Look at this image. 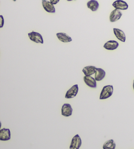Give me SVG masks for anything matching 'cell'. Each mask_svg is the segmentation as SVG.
Returning a JSON list of instances; mask_svg holds the SVG:
<instances>
[{"label": "cell", "mask_w": 134, "mask_h": 149, "mask_svg": "<svg viewBox=\"0 0 134 149\" xmlns=\"http://www.w3.org/2000/svg\"><path fill=\"white\" fill-rule=\"evenodd\" d=\"M84 81L85 84L90 88H96L97 87V83H96V80L92 76H84Z\"/></svg>", "instance_id": "9"}, {"label": "cell", "mask_w": 134, "mask_h": 149, "mask_svg": "<svg viewBox=\"0 0 134 149\" xmlns=\"http://www.w3.org/2000/svg\"><path fill=\"white\" fill-rule=\"evenodd\" d=\"M119 46V42L116 41H109L106 42L105 45H103L104 49H105L106 50H113L117 49L118 47Z\"/></svg>", "instance_id": "11"}, {"label": "cell", "mask_w": 134, "mask_h": 149, "mask_svg": "<svg viewBox=\"0 0 134 149\" xmlns=\"http://www.w3.org/2000/svg\"><path fill=\"white\" fill-rule=\"evenodd\" d=\"M133 90H134V80H133Z\"/></svg>", "instance_id": "21"}, {"label": "cell", "mask_w": 134, "mask_h": 149, "mask_svg": "<svg viewBox=\"0 0 134 149\" xmlns=\"http://www.w3.org/2000/svg\"><path fill=\"white\" fill-rule=\"evenodd\" d=\"M115 148H116V143L113 139L108 140L103 145V149H115Z\"/></svg>", "instance_id": "17"}, {"label": "cell", "mask_w": 134, "mask_h": 149, "mask_svg": "<svg viewBox=\"0 0 134 149\" xmlns=\"http://www.w3.org/2000/svg\"><path fill=\"white\" fill-rule=\"evenodd\" d=\"M82 141L78 134L75 135L73 139L71 140V143L70 145L69 149H79L81 147Z\"/></svg>", "instance_id": "3"}, {"label": "cell", "mask_w": 134, "mask_h": 149, "mask_svg": "<svg viewBox=\"0 0 134 149\" xmlns=\"http://www.w3.org/2000/svg\"><path fill=\"white\" fill-rule=\"evenodd\" d=\"M113 32L117 38L120 41L124 42L126 41V35L124 31L118 28H113Z\"/></svg>", "instance_id": "12"}, {"label": "cell", "mask_w": 134, "mask_h": 149, "mask_svg": "<svg viewBox=\"0 0 134 149\" xmlns=\"http://www.w3.org/2000/svg\"><path fill=\"white\" fill-rule=\"evenodd\" d=\"M13 1H17V0H13Z\"/></svg>", "instance_id": "22"}, {"label": "cell", "mask_w": 134, "mask_h": 149, "mask_svg": "<svg viewBox=\"0 0 134 149\" xmlns=\"http://www.w3.org/2000/svg\"><path fill=\"white\" fill-rule=\"evenodd\" d=\"M10 139V131L9 128L0 130V140L9 141Z\"/></svg>", "instance_id": "10"}, {"label": "cell", "mask_w": 134, "mask_h": 149, "mask_svg": "<svg viewBox=\"0 0 134 149\" xmlns=\"http://www.w3.org/2000/svg\"><path fill=\"white\" fill-rule=\"evenodd\" d=\"M112 6L114 7V9L119 10H126L128 8V3L123 0H117L114 1Z\"/></svg>", "instance_id": "7"}, {"label": "cell", "mask_w": 134, "mask_h": 149, "mask_svg": "<svg viewBox=\"0 0 134 149\" xmlns=\"http://www.w3.org/2000/svg\"><path fill=\"white\" fill-rule=\"evenodd\" d=\"M59 1H60V0H50V2L53 5L57 4Z\"/></svg>", "instance_id": "19"}, {"label": "cell", "mask_w": 134, "mask_h": 149, "mask_svg": "<svg viewBox=\"0 0 134 149\" xmlns=\"http://www.w3.org/2000/svg\"><path fill=\"white\" fill-rule=\"evenodd\" d=\"M96 69H97V68H96L95 66H92V65L86 66L85 68H83L82 72L84 73L85 76H91L92 75V74L96 73Z\"/></svg>", "instance_id": "13"}, {"label": "cell", "mask_w": 134, "mask_h": 149, "mask_svg": "<svg viewBox=\"0 0 134 149\" xmlns=\"http://www.w3.org/2000/svg\"><path fill=\"white\" fill-rule=\"evenodd\" d=\"M28 37L31 41H34L36 43L43 44V39L42 36L38 32L36 31H31L28 33Z\"/></svg>", "instance_id": "2"}, {"label": "cell", "mask_w": 134, "mask_h": 149, "mask_svg": "<svg viewBox=\"0 0 134 149\" xmlns=\"http://www.w3.org/2000/svg\"><path fill=\"white\" fill-rule=\"evenodd\" d=\"M99 6H100V5H99L98 1L96 0H90L87 3V7L93 12L96 11L98 9Z\"/></svg>", "instance_id": "16"}, {"label": "cell", "mask_w": 134, "mask_h": 149, "mask_svg": "<svg viewBox=\"0 0 134 149\" xmlns=\"http://www.w3.org/2000/svg\"><path fill=\"white\" fill-rule=\"evenodd\" d=\"M72 113H73V109H72L70 104L65 103L63 105L62 107H61V115L68 117L72 115Z\"/></svg>", "instance_id": "6"}, {"label": "cell", "mask_w": 134, "mask_h": 149, "mask_svg": "<svg viewBox=\"0 0 134 149\" xmlns=\"http://www.w3.org/2000/svg\"><path fill=\"white\" fill-rule=\"evenodd\" d=\"M112 93H113V86L112 85H107V86H104L101 90L100 99L101 100L107 99V98L111 96Z\"/></svg>", "instance_id": "1"}, {"label": "cell", "mask_w": 134, "mask_h": 149, "mask_svg": "<svg viewBox=\"0 0 134 149\" xmlns=\"http://www.w3.org/2000/svg\"><path fill=\"white\" fill-rule=\"evenodd\" d=\"M67 1H73V0H67Z\"/></svg>", "instance_id": "20"}, {"label": "cell", "mask_w": 134, "mask_h": 149, "mask_svg": "<svg viewBox=\"0 0 134 149\" xmlns=\"http://www.w3.org/2000/svg\"><path fill=\"white\" fill-rule=\"evenodd\" d=\"M56 36H57L58 39L60 40V41L63 42H69L72 41V39L70 36H69L68 34L66 33H56Z\"/></svg>", "instance_id": "15"}, {"label": "cell", "mask_w": 134, "mask_h": 149, "mask_svg": "<svg viewBox=\"0 0 134 149\" xmlns=\"http://www.w3.org/2000/svg\"><path fill=\"white\" fill-rule=\"evenodd\" d=\"M42 5L44 9L47 13H54L56 12V9L54 5L52 4L50 1H48L47 0H42Z\"/></svg>", "instance_id": "8"}, {"label": "cell", "mask_w": 134, "mask_h": 149, "mask_svg": "<svg viewBox=\"0 0 134 149\" xmlns=\"http://www.w3.org/2000/svg\"><path fill=\"white\" fill-rule=\"evenodd\" d=\"M105 71L101 68H97L95 73V79L96 81H101L105 78Z\"/></svg>", "instance_id": "14"}, {"label": "cell", "mask_w": 134, "mask_h": 149, "mask_svg": "<svg viewBox=\"0 0 134 149\" xmlns=\"http://www.w3.org/2000/svg\"><path fill=\"white\" fill-rule=\"evenodd\" d=\"M122 13L120 11V10L116 9L112 10L109 16V20L111 22H114L116 21L119 20L122 17Z\"/></svg>", "instance_id": "5"}, {"label": "cell", "mask_w": 134, "mask_h": 149, "mask_svg": "<svg viewBox=\"0 0 134 149\" xmlns=\"http://www.w3.org/2000/svg\"><path fill=\"white\" fill-rule=\"evenodd\" d=\"M79 92V86L78 84L73 85L70 89L68 90V92H66L65 97L66 99H71V98L75 97L78 94Z\"/></svg>", "instance_id": "4"}, {"label": "cell", "mask_w": 134, "mask_h": 149, "mask_svg": "<svg viewBox=\"0 0 134 149\" xmlns=\"http://www.w3.org/2000/svg\"><path fill=\"white\" fill-rule=\"evenodd\" d=\"M0 28H2L4 26V18L3 17V15H0Z\"/></svg>", "instance_id": "18"}]
</instances>
